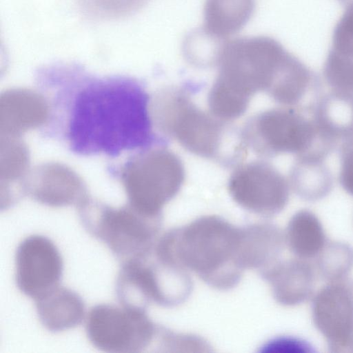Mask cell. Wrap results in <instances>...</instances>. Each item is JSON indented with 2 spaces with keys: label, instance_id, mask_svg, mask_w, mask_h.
<instances>
[{
  "label": "cell",
  "instance_id": "1",
  "mask_svg": "<svg viewBox=\"0 0 353 353\" xmlns=\"http://www.w3.org/2000/svg\"><path fill=\"white\" fill-rule=\"evenodd\" d=\"M149 98L127 79L96 81L76 99L70 141L81 152H120L142 147L152 139Z\"/></svg>",
  "mask_w": 353,
  "mask_h": 353
},
{
  "label": "cell",
  "instance_id": "2",
  "mask_svg": "<svg viewBox=\"0 0 353 353\" xmlns=\"http://www.w3.org/2000/svg\"><path fill=\"white\" fill-rule=\"evenodd\" d=\"M216 65L214 83L249 101L258 92H265L280 104L294 103L306 93L312 78V70L265 36L224 43Z\"/></svg>",
  "mask_w": 353,
  "mask_h": 353
},
{
  "label": "cell",
  "instance_id": "3",
  "mask_svg": "<svg viewBox=\"0 0 353 353\" xmlns=\"http://www.w3.org/2000/svg\"><path fill=\"white\" fill-rule=\"evenodd\" d=\"M239 228L214 215L200 217L165 233L156 246L209 285L227 290L240 281Z\"/></svg>",
  "mask_w": 353,
  "mask_h": 353
},
{
  "label": "cell",
  "instance_id": "4",
  "mask_svg": "<svg viewBox=\"0 0 353 353\" xmlns=\"http://www.w3.org/2000/svg\"><path fill=\"white\" fill-rule=\"evenodd\" d=\"M78 209L83 228L104 243L121 263L143 259L152 251L161 214L144 213L129 203L115 208L90 198Z\"/></svg>",
  "mask_w": 353,
  "mask_h": 353
},
{
  "label": "cell",
  "instance_id": "5",
  "mask_svg": "<svg viewBox=\"0 0 353 353\" xmlns=\"http://www.w3.org/2000/svg\"><path fill=\"white\" fill-rule=\"evenodd\" d=\"M241 137L256 154L265 157L307 153L327 157L334 150L320 137L311 110L304 107L273 108L256 114L245 125Z\"/></svg>",
  "mask_w": 353,
  "mask_h": 353
},
{
  "label": "cell",
  "instance_id": "6",
  "mask_svg": "<svg viewBox=\"0 0 353 353\" xmlns=\"http://www.w3.org/2000/svg\"><path fill=\"white\" fill-rule=\"evenodd\" d=\"M155 124L185 150L207 159H218L223 148L224 121L194 104L182 90H164L151 107Z\"/></svg>",
  "mask_w": 353,
  "mask_h": 353
},
{
  "label": "cell",
  "instance_id": "7",
  "mask_svg": "<svg viewBox=\"0 0 353 353\" xmlns=\"http://www.w3.org/2000/svg\"><path fill=\"white\" fill-rule=\"evenodd\" d=\"M121 179L130 205L144 213L159 215L183 185L185 169L175 153L158 148L130 159L121 170Z\"/></svg>",
  "mask_w": 353,
  "mask_h": 353
},
{
  "label": "cell",
  "instance_id": "8",
  "mask_svg": "<svg viewBox=\"0 0 353 353\" xmlns=\"http://www.w3.org/2000/svg\"><path fill=\"white\" fill-rule=\"evenodd\" d=\"M85 331L90 343L101 351L137 353L148 347L159 330L146 310L99 304L88 314Z\"/></svg>",
  "mask_w": 353,
  "mask_h": 353
},
{
  "label": "cell",
  "instance_id": "9",
  "mask_svg": "<svg viewBox=\"0 0 353 353\" xmlns=\"http://www.w3.org/2000/svg\"><path fill=\"white\" fill-rule=\"evenodd\" d=\"M228 190L233 200L245 210L262 216L280 213L290 196L285 177L272 164L253 161L232 173Z\"/></svg>",
  "mask_w": 353,
  "mask_h": 353
},
{
  "label": "cell",
  "instance_id": "10",
  "mask_svg": "<svg viewBox=\"0 0 353 353\" xmlns=\"http://www.w3.org/2000/svg\"><path fill=\"white\" fill-rule=\"evenodd\" d=\"M312 318L332 353H353V280L329 282L312 301Z\"/></svg>",
  "mask_w": 353,
  "mask_h": 353
},
{
  "label": "cell",
  "instance_id": "11",
  "mask_svg": "<svg viewBox=\"0 0 353 353\" xmlns=\"http://www.w3.org/2000/svg\"><path fill=\"white\" fill-rule=\"evenodd\" d=\"M63 272L61 254L48 237L34 234L24 239L15 253L18 289L34 300L59 285Z\"/></svg>",
  "mask_w": 353,
  "mask_h": 353
},
{
  "label": "cell",
  "instance_id": "12",
  "mask_svg": "<svg viewBox=\"0 0 353 353\" xmlns=\"http://www.w3.org/2000/svg\"><path fill=\"white\" fill-rule=\"evenodd\" d=\"M24 191L37 202L50 207H79L89 198L79 176L57 163H48L35 168L28 178Z\"/></svg>",
  "mask_w": 353,
  "mask_h": 353
},
{
  "label": "cell",
  "instance_id": "13",
  "mask_svg": "<svg viewBox=\"0 0 353 353\" xmlns=\"http://www.w3.org/2000/svg\"><path fill=\"white\" fill-rule=\"evenodd\" d=\"M274 299L281 305L293 306L308 300L314 288V267L305 259L278 261L261 270Z\"/></svg>",
  "mask_w": 353,
  "mask_h": 353
},
{
  "label": "cell",
  "instance_id": "14",
  "mask_svg": "<svg viewBox=\"0 0 353 353\" xmlns=\"http://www.w3.org/2000/svg\"><path fill=\"white\" fill-rule=\"evenodd\" d=\"M48 107L44 98L28 89L6 90L0 99L1 136L19 137L46 122Z\"/></svg>",
  "mask_w": 353,
  "mask_h": 353
},
{
  "label": "cell",
  "instance_id": "15",
  "mask_svg": "<svg viewBox=\"0 0 353 353\" xmlns=\"http://www.w3.org/2000/svg\"><path fill=\"white\" fill-rule=\"evenodd\" d=\"M285 234L272 223H256L239 228L237 263L245 269L263 270L279 261Z\"/></svg>",
  "mask_w": 353,
  "mask_h": 353
},
{
  "label": "cell",
  "instance_id": "16",
  "mask_svg": "<svg viewBox=\"0 0 353 353\" xmlns=\"http://www.w3.org/2000/svg\"><path fill=\"white\" fill-rule=\"evenodd\" d=\"M311 114L319 136L336 148L353 134V98L323 92Z\"/></svg>",
  "mask_w": 353,
  "mask_h": 353
},
{
  "label": "cell",
  "instance_id": "17",
  "mask_svg": "<svg viewBox=\"0 0 353 353\" xmlns=\"http://www.w3.org/2000/svg\"><path fill=\"white\" fill-rule=\"evenodd\" d=\"M41 324L59 332L79 325L85 315V305L76 292L58 285L34 300Z\"/></svg>",
  "mask_w": 353,
  "mask_h": 353
},
{
  "label": "cell",
  "instance_id": "18",
  "mask_svg": "<svg viewBox=\"0 0 353 353\" xmlns=\"http://www.w3.org/2000/svg\"><path fill=\"white\" fill-rule=\"evenodd\" d=\"M325 159L313 153L296 157L290 172V182L294 192L301 199L316 201L332 191L334 177L325 163Z\"/></svg>",
  "mask_w": 353,
  "mask_h": 353
},
{
  "label": "cell",
  "instance_id": "19",
  "mask_svg": "<svg viewBox=\"0 0 353 353\" xmlns=\"http://www.w3.org/2000/svg\"><path fill=\"white\" fill-rule=\"evenodd\" d=\"M255 0H205L203 30L223 39L241 30L254 13Z\"/></svg>",
  "mask_w": 353,
  "mask_h": 353
},
{
  "label": "cell",
  "instance_id": "20",
  "mask_svg": "<svg viewBox=\"0 0 353 353\" xmlns=\"http://www.w3.org/2000/svg\"><path fill=\"white\" fill-rule=\"evenodd\" d=\"M284 234L291 252L305 260L316 258L328 241L319 219L306 209L291 217Z\"/></svg>",
  "mask_w": 353,
  "mask_h": 353
},
{
  "label": "cell",
  "instance_id": "21",
  "mask_svg": "<svg viewBox=\"0 0 353 353\" xmlns=\"http://www.w3.org/2000/svg\"><path fill=\"white\" fill-rule=\"evenodd\" d=\"M319 275L329 282L343 279L353 268V248L341 241H327L316 257Z\"/></svg>",
  "mask_w": 353,
  "mask_h": 353
},
{
  "label": "cell",
  "instance_id": "22",
  "mask_svg": "<svg viewBox=\"0 0 353 353\" xmlns=\"http://www.w3.org/2000/svg\"><path fill=\"white\" fill-rule=\"evenodd\" d=\"M323 74L330 91L353 98V52L330 48Z\"/></svg>",
  "mask_w": 353,
  "mask_h": 353
},
{
  "label": "cell",
  "instance_id": "23",
  "mask_svg": "<svg viewBox=\"0 0 353 353\" xmlns=\"http://www.w3.org/2000/svg\"><path fill=\"white\" fill-rule=\"evenodd\" d=\"M29 155L18 137L1 136L0 174L1 185H8L26 174Z\"/></svg>",
  "mask_w": 353,
  "mask_h": 353
},
{
  "label": "cell",
  "instance_id": "24",
  "mask_svg": "<svg viewBox=\"0 0 353 353\" xmlns=\"http://www.w3.org/2000/svg\"><path fill=\"white\" fill-rule=\"evenodd\" d=\"M216 39L203 28L190 34L183 43V53L188 60L199 66L216 65L217 60L224 43Z\"/></svg>",
  "mask_w": 353,
  "mask_h": 353
},
{
  "label": "cell",
  "instance_id": "25",
  "mask_svg": "<svg viewBox=\"0 0 353 353\" xmlns=\"http://www.w3.org/2000/svg\"><path fill=\"white\" fill-rule=\"evenodd\" d=\"M332 39L331 46L353 50V2L345 6L334 28Z\"/></svg>",
  "mask_w": 353,
  "mask_h": 353
},
{
  "label": "cell",
  "instance_id": "26",
  "mask_svg": "<svg viewBox=\"0 0 353 353\" xmlns=\"http://www.w3.org/2000/svg\"><path fill=\"white\" fill-rule=\"evenodd\" d=\"M338 148L341 164L339 183L353 196V134L343 141Z\"/></svg>",
  "mask_w": 353,
  "mask_h": 353
},
{
  "label": "cell",
  "instance_id": "27",
  "mask_svg": "<svg viewBox=\"0 0 353 353\" xmlns=\"http://www.w3.org/2000/svg\"><path fill=\"white\" fill-rule=\"evenodd\" d=\"M144 0H83L85 1V6L91 8L90 11L97 13L117 15L122 14L123 12L134 10L141 6Z\"/></svg>",
  "mask_w": 353,
  "mask_h": 353
},
{
  "label": "cell",
  "instance_id": "28",
  "mask_svg": "<svg viewBox=\"0 0 353 353\" xmlns=\"http://www.w3.org/2000/svg\"><path fill=\"white\" fill-rule=\"evenodd\" d=\"M265 352H314L313 346L303 339L294 337H279L272 339L263 347Z\"/></svg>",
  "mask_w": 353,
  "mask_h": 353
},
{
  "label": "cell",
  "instance_id": "29",
  "mask_svg": "<svg viewBox=\"0 0 353 353\" xmlns=\"http://www.w3.org/2000/svg\"><path fill=\"white\" fill-rule=\"evenodd\" d=\"M343 6H347L353 2V0H338Z\"/></svg>",
  "mask_w": 353,
  "mask_h": 353
}]
</instances>
